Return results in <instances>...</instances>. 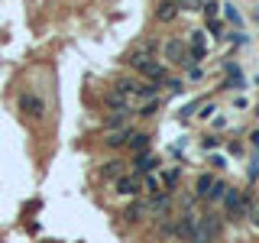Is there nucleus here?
<instances>
[{
	"mask_svg": "<svg viewBox=\"0 0 259 243\" xmlns=\"http://www.w3.org/2000/svg\"><path fill=\"white\" fill-rule=\"evenodd\" d=\"M217 233H221V217L217 214H201L198 224H194V230H191V237H188V243H214Z\"/></svg>",
	"mask_w": 259,
	"mask_h": 243,
	"instance_id": "nucleus-1",
	"label": "nucleus"
},
{
	"mask_svg": "<svg viewBox=\"0 0 259 243\" xmlns=\"http://www.w3.org/2000/svg\"><path fill=\"white\" fill-rule=\"evenodd\" d=\"M249 198H253V194H240V191H227L224 194V211H227V217H230V221H240V217H249Z\"/></svg>",
	"mask_w": 259,
	"mask_h": 243,
	"instance_id": "nucleus-2",
	"label": "nucleus"
},
{
	"mask_svg": "<svg viewBox=\"0 0 259 243\" xmlns=\"http://www.w3.org/2000/svg\"><path fill=\"white\" fill-rule=\"evenodd\" d=\"M130 65H133L136 71L146 78V81H165L168 78V68H165V62H159V59H130Z\"/></svg>",
	"mask_w": 259,
	"mask_h": 243,
	"instance_id": "nucleus-3",
	"label": "nucleus"
},
{
	"mask_svg": "<svg viewBox=\"0 0 259 243\" xmlns=\"http://www.w3.org/2000/svg\"><path fill=\"white\" fill-rule=\"evenodd\" d=\"M20 110L26 113V117H32V120H42L46 117V101L39 94H20Z\"/></svg>",
	"mask_w": 259,
	"mask_h": 243,
	"instance_id": "nucleus-4",
	"label": "nucleus"
},
{
	"mask_svg": "<svg viewBox=\"0 0 259 243\" xmlns=\"http://www.w3.org/2000/svg\"><path fill=\"white\" fill-rule=\"evenodd\" d=\"M162 55H165V62L188 65V43H185V39H168V43L162 46Z\"/></svg>",
	"mask_w": 259,
	"mask_h": 243,
	"instance_id": "nucleus-5",
	"label": "nucleus"
},
{
	"mask_svg": "<svg viewBox=\"0 0 259 243\" xmlns=\"http://www.w3.org/2000/svg\"><path fill=\"white\" fill-rule=\"evenodd\" d=\"M113 191L123 194V198H130V194H140L143 191V178L140 175H120L117 182H113Z\"/></svg>",
	"mask_w": 259,
	"mask_h": 243,
	"instance_id": "nucleus-6",
	"label": "nucleus"
},
{
	"mask_svg": "<svg viewBox=\"0 0 259 243\" xmlns=\"http://www.w3.org/2000/svg\"><path fill=\"white\" fill-rule=\"evenodd\" d=\"M152 217H172V198L168 194H156V198H149V205H146Z\"/></svg>",
	"mask_w": 259,
	"mask_h": 243,
	"instance_id": "nucleus-7",
	"label": "nucleus"
},
{
	"mask_svg": "<svg viewBox=\"0 0 259 243\" xmlns=\"http://www.w3.org/2000/svg\"><path fill=\"white\" fill-rule=\"evenodd\" d=\"M175 16H178V4H172V0H162L156 7V20L159 23H172Z\"/></svg>",
	"mask_w": 259,
	"mask_h": 243,
	"instance_id": "nucleus-8",
	"label": "nucleus"
},
{
	"mask_svg": "<svg viewBox=\"0 0 259 243\" xmlns=\"http://www.w3.org/2000/svg\"><path fill=\"white\" fill-rule=\"evenodd\" d=\"M133 166H136V175L143 178V175H149L152 169H156V156H152V152H140V159H136Z\"/></svg>",
	"mask_w": 259,
	"mask_h": 243,
	"instance_id": "nucleus-9",
	"label": "nucleus"
},
{
	"mask_svg": "<svg viewBox=\"0 0 259 243\" xmlns=\"http://www.w3.org/2000/svg\"><path fill=\"white\" fill-rule=\"evenodd\" d=\"M214 185H217V182H214V175H207V172H204V175L198 178V185H194V194H198V198H210Z\"/></svg>",
	"mask_w": 259,
	"mask_h": 243,
	"instance_id": "nucleus-10",
	"label": "nucleus"
},
{
	"mask_svg": "<svg viewBox=\"0 0 259 243\" xmlns=\"http://www.w3.org/2000/svg\"><path fill=\"white\" fill-rule=\"evenodd\" d=\"M143 194H149V198H156V194H162V182L159 175H143Z\"/></svg>",
	"mask_w": 259,
	"mask_h": 243,
	"instance_id": "nucleus-11",
	"label": "nucleus"
},
{
	"mask_svg": "<svg viewBox=\"0 0 259 243\" xmlns=\"http://www.w3.org/2000/svg\"><path fill=\"white\" fill-rule=\"evenodd\" d=\"M101 175H104V178H113V182H117V178L123 175V162H120V159L104 162V166H101Z\"/></svg>",
	"mask_w": 259,
	"mask_h": 243,
	"instance_id": "nucleus-12",
	"label": "nucleus"
},
{
	"mask_svg": "<svg viewBox=\"0 0 259 243\" xmlns=\"http://www.w3.org/2000/svg\"><path fill=\"white\" fill-rule=\"evenodd\" d=\"M130 133H133V130H123V127H117V130H110V133L104 136V143H107V146H123V143L130 140Z\"/></svg>",
	"mask_w": 259,
	"mask_h": 243,
	"instance_id": "nucleus-13",
	"label": "nucleus"
},
{
	"mask_svg": "<svg viewBox=\"0 0 259 243\" xmlns=\"http://www.w3.org/2000/svg\"><path fill=\"white\" fill-rule=\"evenodd\" d=\"M143 214H149V211H146V205H130V208L123 211V217H126L130 224H133V221H143Z\"/></svg>",
	"mask_w": 259,
	"mask_h": 243,
	"instance_id": "nucleus-14",
	"label": "nucleus"
},
{
	"mask_svg": "<svg viewBox=\"0 0 259 243\" xmlns=\"http://www.w3.org/2000/svg\"><path fill=\"white\" fill-rule=\"evenodd\" d=\"M133 149H140V152H146V146H149V133H130V140H126Z\"/></svg>",
	"mask_w": 259,
	"mask_h": 243,
	"instance_id": "nucleus-15",
	"label": "nucleus"
},
{
	"mask_svg": "<svg viewBox=\"0 0 259 243\" xmlns=\"http://www.w3.org/2000/svg\"><path fill=\"white\" fill-rule=\"evenodd\" d=\"M178 4V10H185V13H198V10H204V4L201 0H175Z\"/></svg>",
	"mask_w": 259,
	"mask_h": 243,
	"instance_id": "nucleus-16",
	"label": "nucleus"
},
{
	"mask_svg": "<svg viewBox=\"0 0 259 243\" xmlns=\"http://www.w3.org/2000/svg\"><path fill=\"white\" fill-rule=\"evenodd\" d=\"M227 191H230V188H227L224 182H217V185H214V191H210V201H224V194H227Z\"/></svg>",
	"mask_w": 259,
	"mask_h": 243,
	"instance_id": "nucleus-17",
	"label": "nucleus"
},
{
	"mask_svg": "<svg viewBox=\"0 0 259 243\" xmlns=\"http://www.w3.org/2000/svg\"><path fill=\"white\" fill-rule=\"evenodd\" d=\"M207 32H210L214 39H224V36H221V32H224V26H221L217 20H210V23H207Z\"/></svg>",
	"mask_w": 259,
	"mask_h": 243,
	"instance_id": "nucleus-18",
	"label": "nucleus"
},
{
	"mask_svg": "<svg viewBox=\"0 0 259 243\" xmlns=\"http://www.w3.org/2000/svg\"><path fill=\"white\" fill-rule=\"evenodd\" d=\"M249 217H253V224H259V201L249 198Z\"/></svg>",
	"mask_w": 259,
	"mask_h": 243,
	"instance_id": "nucleus-19",
	"label": "nucleus"
},
{
	"mask_svg": "<svg viewBox=\"0 0 259 243\" xmlns=\"http://www.w3.org/2000/svg\"><path fill=\"white\" fill-rule=\"evenodd\" d=\"M224 13H227V20H230V23H237V26L243 23V20H240V13L233 10V7H224Z\"/></svg>",
	"mask_w": 259,
	"mask_h": 243,
	"instance_id": "nucleus-20",
	"label": "nucleus"
},
{
	"mask_svg": "<svg viewBox=\"0 0 259 243\" xmlns=\"http://www.w3.org/2000/svg\"><path fill=\"white\" fill-rule=\"evenodd\" d=\"M217 146H221V140H217V136H207V140H204V149H217Z\"/></svg>",
	"mask_w": 259,
	"mask_h": 243,
	"instance_id": "nucleus-21",
	"label": "nucleus"
},
{
	"mask_svg": "<svg viewBox=\"0 0 259 243\" xmlns=\"http://www.w3.org/2000/svg\"><path fill=\"white\" fill-rule=\"evenodd\" d=\"M204 13L210 16V20H214V13H217V4H204Z\"/></svg>",
	"mask_w": 259,
	"mask_h": 243,
	"instance_id": "nucleus-22",
	"label": "nucleus"
},
{
	"mask_svg": "<svg viewBox=\"0 0 259 243\" xmlns=\"http://www.w3.org/2000/svg\"><path fill=\"white\" fill-rule=\"evenodd\" d=\"M249 140H253V146L259 149V130H253V136H249Z\"/></svg>",
	"mask_w": 259,
	"mask_h": 243,
	"instance_id": "nucleus-23",
	"label": "nucleus"
}]
</instances>
